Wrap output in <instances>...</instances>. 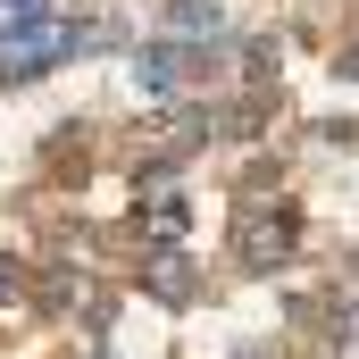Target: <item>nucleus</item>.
<instances>
[{
  "mask_svg": "<svg viewBox=\"0 0 359 359\" xmlns=\"http://www.w3.org/2000/svg\"><path fill=\"white\" fill-rule=\"evenodd\" d=\"M67 50H84V25H67V17H42V8H17V17H0V84H25V76L59 67Z\"/></svg>",
  "mask_w": 359,
  "mask_h": 359,
  "instance_id": "f257e3e1",
  "label": "nucleus"
},
{
  "mask_svg": "<svg viewBox=\"0 0 359 359\" xmlns=\"http://www.w3.org/2000/svg\"><path fill=\"white\" fill-rule=\"evenodd\" d=\"M151 292H159V301H192V268H184V259H159V268H151Z\"/></svg>",
  "mask_w": 359,
  "mask_h": 359,
  "instance_id": "423d86ee",
  "label": "nucleus"
},
{
  "mask_svg": "<svg viewBox=\"0 0 359 359\" xmlns=\"http://www.w3.org/2000/svg\"><path fill=\"white\" fill-rule=\"evenodd\" d=\"M184 234V201L176 192H151V243H176Z\"/></svg>",
  "mask_w": 359,
  "mask_h": 359,
  "instance_id": "39448f33",
  "label": "nucleus"
},
{
  "mask_svg": "<svg viewBox=\"0 0 359 359\" xmlns=\"http://www.w3.org/2000/svg\"><path fill=\"white\" fill-rule=\"evenodd\" d=\"M292 209H251L243 226H234V259L243 268H276V259H292Z\"/></svg>",
  "mask_w": 359,
  "mask_h": 359,
  "instance_id": "f03ea898",
  "label": "nucleus"
},
{
  "mask_svg": "<svg viewBox=\"0 0 359 359\" xmlns=\"http://www.w3.org/2000/svg\"><path fill=\"white\" fill-rule=\"evenodd\" d=\"M168 25H176L184 42H217V8L209 0H168Z\"/></svg>",
  "mask_w": 359,
  "mask_h": 359,
  "instance_id": "20e7f679",
  "label": "nucleus"
},
{
  "mask_svg": "<svg viewBox=\"0 0 359 359\" xmlns=\"http://www.w3.org/2000/svg\"><path fill=\"white\" fill-rule=\"evenodd\" d=\"M17 292H25V268H17V259H8V251H0V309H8V301H17Z\"/></svg>",
  "mask_w": 359,
  "mask_h": 359,
  "instance_id": "0eeeda50",
  "label": "nucleus"
},
{
  "mask_svg": "<svg viewBox=\"0 0 359 359\" xmlns=\"http://www.w3.org/2000/svg\"><path fill=\"white\" fill-rule=\"evenodd\" d=\"M243 359H259V351H243Z\"/></svg>",
  "mask_w": 359,
  "mask_h": 359,
  "instance_id": "1a4fd4ad",
  "label": "nucleus"
},
{
  "mask_svg": "<svg viewBox=\"0 0 359 359\" xmlns=\"http://www.w3.org/2000/svg\"><path fill=\"white\" fill-rule=\"evenodd\" d=\"M343 76H359V42H351V50H343Z\"/></svg>",
  "mask_w": 359,
  "mask_h": 359,
  "instance_id": "6e6552de",
  "label": "nucleus"
},
{
  "mask_svg": "<svg viewBox=\"0 0 359 359\" xmlns=\"http://www.w3.org/2000/svg\"><path fill=\"white\" fill-rule=\"evenodd\" d=\"M192 76H201V59H192V50H176V42H151V50L134 59V84L151 92V100H176Z\"/></svg>",
  "mask_w": 359,
  "mask_h": 359,
  "instance_id": "7ed1b4c3",
  "label": "nucleus"
}]
</instances>
